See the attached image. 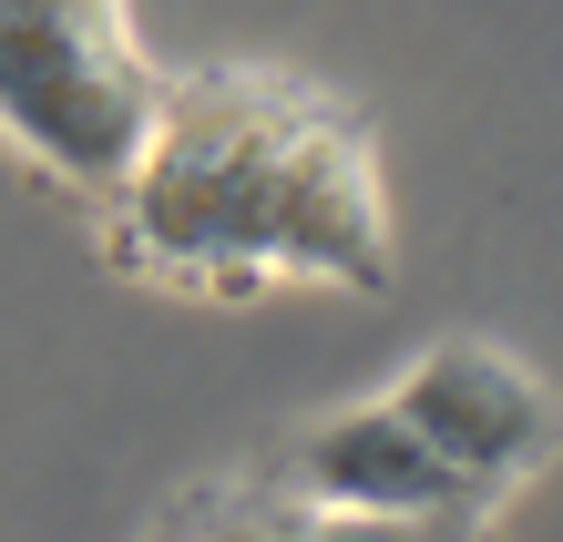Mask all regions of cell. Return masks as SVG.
Masks as SVG:
<instances>
[{"label":"cell","instance_id":"cell-1","mask_svg":"<svg viewBox=\"0 0 563 542\" xmlns=\"http://www.w3.org/2000/svg\"><path fill=\"white\" fill-rule=\"evenodd\" d=\"M103 256L206 308H246L277 287L379 297L400 266L379 133L308 73L195 62L164 92L144 175L103 206Z\"/></svg>","mask_w":563,"mask_h":542},{"label":"cell","instance_id":"cell-2","mask_svg":"<svg viewBox=\"0 0 563 542\" xmlns=\"http://www.w3.org/2000/svg\"><path fill=\"white\" fill-rule=\"evenodd\" d=\"M175 73L144 52L134 0H0V144L62 195L113 206L144 175Z\"/></svg>","mask_w":563,"mask_h":542},{"label":"cell","instance_id":"cell-3","mask_svg":"<svg viewBox=\"0 0 563 542\" xmlns=\"http://www.w3.org/2000/svg\"><path fill=\"white\" fill-rule=\"evenodd\" d=\"M389 399L420 420V440H430V451H441L482 501L522 491V482L553 461V440H563V410H553L543 368L512 358V349H492V338H441V349H420Z\"/></svg>","mask_w":563,"mask_h":542},{"label":"cell","instance_id":"cell-4","mask_svg":"<svg viewBox=\"0 0 563 542\" xmlns=\"http://www.w3.org/2000/svg\"><path fill=\"white\" fill-rule=\"evenodd\" d=\"M277 482L328 501V512H358V522H482L492 512V501L420 440V420L400 399H358V410L308 420L287 440Z\"/></svg>","mask_w":563,"mask_h":542},{"label":"cell","instance_id":"cell-5","mask_svg":"<svg viewBox=\"0 0 563 542\" xmlns=\"http://www.w3.org/2000/svg\"><path fill=\"white\" fill-rule=\"evenodd\" d=\"M225 501H236L246 542H492V512L482 522H358V512H328V501L287 491L277 471H236Z\"/></svg>","mask_w":563,"mask_h":542},{"label":"cell","instance_id":"cell-6","mask_svg":"<svg viewBox=\"0 0 563 542\" xmlns=\"http://www.w3.org/2000/svg\"><path fill=\"white\" fill-rule=\"evenodd\" d=\"M144 542H246V532H236V501H225V482H206V491H185Z\"/></svg>","mask_w":563,"mask_h":542}]
</instances>
